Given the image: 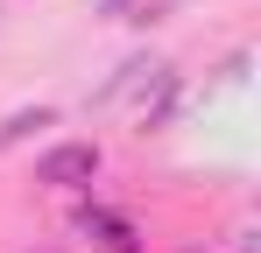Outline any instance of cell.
<instances>
[{"label": "cell", "mask_w": 261, "mask_h": 253, "mask_svg": "<svg viewBox=\"0 0 261 253\" xmlns=\"http://www.w3.org/2000/svg\"><path fill=\"white\" fill-rule=\"evenodd\" d=\"M78 169H92V155H78V148H71V155H49V162H43V176L57 183V176H78Z\"/></svg>", "instance_id": "1"}]
</instances>
